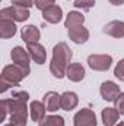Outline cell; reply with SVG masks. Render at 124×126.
Wrapping results in <instances>:
<instances>
[{"label":"cell","instance_id":"cell-1","mask_svg":"<svg viewBox=\"0 0 124 126\" xmlns=\"http://www.w3.org/2000/svg\"><path fill=\"white\" fill-rule=\"evenodd\" d=\"M72 50L69 48V46L66 43H59L54 46L53 48V59L50 62V72L54 78L62 79L63 76H66L67 72V66L70 64L72 60Z\"/></svg>","mask_w":124,"mask_h":126},{"label":"cell","instance_id":"cell-2","mask_svg":"<svg viewBox=\"0 0 124 126\" xmlns=\"http://www.w3.org/2000/svg\"><path fill=\"white\" fill-rule=\"evenodd\" d=\"M28 75H29L28 70H25L24 67H21V66H18L15 63L4 66L3 72H1V76H0V91L4 93V91H7V88L16 87Z\"/></svg>","mask_w":124,"mask_h":126},{"label":"cell","instance_id":"cell-3","mask_svg":"<svg viewBox=\"0 0 124 126\" xmlns=\"http://www.w3.org/2000/svg\"><path fill=\"white\" fill-rule=\"evenodd\" d=\"M29 18V12L28 9L24 7H18V6H10V7H4L0 12V19H10L13 22H25Z\"/></svg>","mask_w":124,"mask_h":126},{"label":"cell","instance_id":"cell-4","mask_svg":"<svg viewBox=\"0 0 124 126\" xmlns=\"http://www.w3.org/2000/svg\"><path fill=\"white\" fill-rule=\"evenodd\" d=\"M111 63H112V57L110 54H91L88 57L89 67L93 70H99V72L108 70L111 67Z\"/></svg>","mask_w":124,"mask_h":126},{"label":"cell","instance_id":"cell-5","mask_svg":"<svg viewBox=\"0 0 124 126\" xmlns=\"http://www.w3.org/2000/svg\"><path fill=\"white\" fill-rule=\"evenodd\" d=\"M10 57H12V62L15 63V64H18V66L24 67L25 70L31 72V69H29V60H31V56H29L28 50H24L22 47L16 46V47L12 50Z\"/></svg>","mask_w":124,"mask_h":126},{"label":"cell","instance_id":"cell-6","mask_svg":"<svg viewBox=\"0 0 124 126\" xmlns=\"http://www.w3.org/2000/svg\"><path fill=\"white\" fill-rule=\"evenodd\" d=\"M73 123L74 126H96V116L92 110L82 109L74 114Z\"/></svg>","mask_w":124,"mask_h":126},{"label":"cell","instance_id":"cell-7","mask_svg":"<svg viewBox=\"0 0 124 126\" xmlns=\"http://www.w3.org/2000/svg\"><path fill=\"white\" fill-rule=\"evenodd\" d=\"M120 87L112 81H105L101 85V95L105 101H114L120 95Z\"/></svg>","mask_w":124,"mask_h":126},{"label":"cell","instance_id":"cell-8","mask_svg":"<svg viewBox=\"0 0 124 126\" xmlns=\"http://www.w3.org/2000/svg\"><path fill=\"white\" fill-rule=\"evenodd\" d=\"M28 53L31 56V59L37 64H44L45 63V59H47V51L44 48V46H41L39 43H32V44H28Z\"/></svg>","mask_w":124,"mask_h":126},{"label":"cell","instance_id":"cell-9","mask_svg":"<svg viewBox=\"0 0 124 126\" xmlns=\"http://www.w3.org/2000/svg\"><path fill=\"white\" fill-rule=\"evenodd\" d=\"M69 31V38L76 43V44H83L89 40V31L83 27V25H79V27H74V28H70L67 30Z\"/></svg>","mask_w":124,"mask_h":126},{"label":"cell","instance_id":"cell-10","mask_svg":"<svg viewBox=\"0 0 124 126\" xmlns=\"http://www.w3.org/2000/svg\"><path fill=\"white\" fill-rule=\"evenodd\" d=\"M104 34L112 38H123L124 37V22L121 21H111L104 27Z\"/></svg>","mask_w":124,"mask_h":126},{"label":"cell","instance_id":"cell-11","mask_svg":"<svg viewBox=\"0 0 124 126\" xmlns=\"http://www.w3.org/2000/svg\"><path fill=\"white\" fill-rule=\"evenodd\" d=\"M44 104L47 107V111H57L62 107V95H59L54 91H50L44 95Z\"/></svg>","mask_w":124,"mask_h":126},{"label":"cell","instance_id":"cell-12","mask_svg":"<svg viewBox=\"0 0 124 126\" xmlns=\"http://www.w3.org/2000/svg\"><path fill=\"white\" fill-rule=\"evenodd\" d=\"M42 18H44L47 22H50V24H59V22L62 21V18H63L62 7L57 6V4L50 6L48 9L42 10Z\"/></svg>","mask_w":124,"mask_h":126},{"label":"cell","instance_id":"cell-13","mask_svg":"<svg viewBox=\"0 0 124 126\" xmlns=\"http://www.w3.org/2000/svg\"><path fill=\"white\" fill-rule=\"evenodd\" d=\"M66 76L73 82H80L85 78V69H83V66L80 63H70L67 66Z\"/></svg>","mask_w":124,"mask_h":126},{"label":"cell","instance_id":"cell-14","mask_svg":"<svg viewBox=\"0 0 124 126\" xmlns=\"http://www.w3.org/2000/svg\"><path fill=\"white\" fill-rule=\"evenodd\" d=\"M45 104L41 103V101H32L31 106H29V114H31V119L34 122H41L44 117H45Z\"/></svg>","mask_w":124,"mask_h":126},{"label":"cell","instance_id":"cell-15","mask_svg":"<svg viewBox=\"0 0 124 126\" xmlns=\"http://www.w3.org/2000/svg\"><path fill=\"white\" fill-rule=\"evenodd\" d=\"M22 40L26 44H32V43H38L39 40V30L35 25H26L25 28H22Z\"/></svg>","mask_w":124,"mask_h":126},{"label":"cell","instance_id":"cell-16","mask_svg":"<svg viewBox=\"0 0 124 126\" xmlns=\"http://www.w3.org/2000/svg\"><path fill=\"white\" fill-rule=\"evenodd\" d=\"M16 34V25L10 19H0V37L1 38H12Z\"/></svg>","mask_w":124,"mask_h":126},{"label":"cell","instance_id":"cell-17","mask_svg":"<svg viewBox=\"0 0 124 126\" xmlns=\"http://www.w3.org/2000/svg\"><path fill=\"white\" fill-rule=\"evenodd\" d=\"M118 117H120V113L117 111V109L107 107L102 110V123L105 126H114L118 122Z\"/></svg>","mask_w":124,"mask_h":126},{"label":"cell","instance_id":"cell-18","mask_svg":"<svg viewBox=\"0 0 124 126\" xmlns=\"http://www.w3.org/2000/svg\"><path fill=\"white\" fill-rule=\"evenodd\" d=\"M77 103H79V98H77V95L74 93L67 91V93L62 94V109L63 110L70 111V110H73L77 106Z\"/></svg>","mask_w":124,"mask_h":126},{"label":"cell","instance_id":"cell-19","mask_svg":"<svg viewBox=\"0 0 124 126\" xmlns=\"http://www.w3.org/2000/svg\"><path fill=\"white\" fill-rule=\"evenodd\" d=\"M85 22V16L79 12H69L66 21H64V25L67 30L70 28H74V27H79V25H83Z\"/></svg>","mask_w":124,"mask_h":126},{"label":"cell","instance_id":"cell-20","mask_svg":"<svg viewBox=\"0 0 124 126\" xmlns=\"http://www.w3.org/2000/svg\"><path fill=\"white\" fill-rule=\"evenodd\" d=\"M39 126H64V119L62 116H47L39 122Z\"/></svg>","mask_w":124,"mask_h":126},{"label":"cell","instance_id":"cell-21","mask_svg":"<svg viewBox=\"0 0 124 126\" xmlns=\"http://www.w3.org/2000/svg\"><path fill=\"white\" fill-rule=\"evenodd\" d=\"M95 4V0H76L74 1V7L82 9V10H89L92 9Z\"/></svg>","mask_w":124,"mask_h":126},{"label":"cell","instance_id":"cell-22","mask_svg":"<svg viewBox=\"0 0 124 126\" xmlns=\"http://www.w3.org/2000/svg\"><path fill=\"white\" fill-rule=\"evenodd\" d=\"M54 4H56V0H35V7L39 10H45Z\"/></svg>","mask_w":124,"mask_h":126},{"label":"cell","instance_id":"cell-23","mask_svg":"<svg viewBox=\"0 0 124 126\" xmlns=\"http://www.w3.org/2000/svg\"><path fill=\"white\" fill-rule=\"evenodd\" d=\"M114 75L117 76V79H120V81L124 82V59L117 63V66L114 69Z\"/></svg>","mask_w":124,"mask_h":126},{"label":"cell","instance_id":"cell-24","mask_svg":"<svg viewBox=\"0 0 124 126\" xmlns=\"http://www.w3.org/2000/svg\"><path fill=\"white\" fill-rule=\"evenodd\" d=\"M114 104H115V109L120 114H124V93H120V95L114 100Z\"/></svg>","mask_w":124,"mask_h":126},{"label":"cell","instance_id":"cell-25","mask_svg":"<svg viewBox=\"0 0 124 126\" xmlns=\"http://www.w3.org/2000/svg\"><path fill=\"white\" fill-rule=\"evenodd\" d=\"M12 4H13V6H18V7H24V9H28V7L34 6L35 3H34L32 0H12Z\"/></svg>","mask_w":124,"mask_h":126},{"label":"cell","instance_id":"cell-26","mask_svg":"<svg viewBox=\"0 0 124 126\" xmlns=\"http://www.w3.org/2000/svg\"><path fill=\"white\" fill-rule=\"evenodd\" d=\"M0 110H1V113H0V122H3V120L6 119V114L9 113V109H7L6 100H1V103H0Z\"/></svg>","mask_w":124,"mask_h":126},{"label":"cell","instance_id":"cell-27","mask_svg":"<svg viewBox=\"0 0 124 126\" xmlns=\"http://www.w3.org/2000/svg\"><path fill=\"white\" fill-rule=\"evenodd\" d=\"M110 3L114 4V6H120V4H123L124 3V0H110Z\"/></svg>","mask_w":124,"mask_h":126},{"label":"cell","instance_id":"cell-28","mask_svg":"<svg viewBox=\"0 0 124 126\" xmlns=\"http://www.w3.org/2000/svg\"><path fill=\"white\" fill-rule=\"evenodd\" d=\"M115 126H124V122H120V123H117Z\"/></svg>","mask_w":124,"mask_h":126},{"label":"cell","instance_id":"cell-29","mask_svg":"<svg viewBox=\"0 0 124 126\" xmlns=\"http://www.w3.org/2000/svg\"><path fill=\"white\" fill-rule=\"evenodd\" d=\"M4 126H13V125H12V123H9V125H4Z\"/></svg>","mask_w":124,"mask_h":126}]
</instances>
